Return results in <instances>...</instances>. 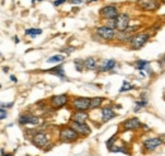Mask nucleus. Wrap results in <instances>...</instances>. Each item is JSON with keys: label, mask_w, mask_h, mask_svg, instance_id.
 <instances>
[{"label": "nucleus", "mask_w": 165, "mask_h": 156, "mask_svg": "<svg viewBox=\"0 0 165 156\" xmlns=\"http://www.w3.org/2000/svg\"><path fill=\"white\" fill-rule=\"evenodd\" d=\"M104 25H107V27H109V28L116 29V27H117V20H116V18H113V19H105V24H104Z\"/></svg>", "instance_id": "27"}, {"label": "nucleus", "mask_w": 165, "mask_h": 156, "mask_svg": "<svg viewBox=\"0 0 165 156\" xmlns=\"http://www.w3.org/2000/svg\"><path fill=\"white\" fill-rule=\"evenodd\" d=\"M14 41H15V43H19V38H18V37H17V36H15V37H14Z\"/></svg>", "instance_id": "40"}, {"label": "nucleus", "mask_w": 165, "mask_h": 156, "mask_svg": "<svg viewBox=\"0 0 165 156\" xmlns=\"http://www.w3.org/2000/svg\"><path fill=\"white\" fill-rule=\"evenodd\" d=\"M61 142H74L79 138V133L74 129L71 126L69 127H64L60 129V135H58Z\"/></svg>", "instance_id": "2"}, {"label": "nucleus", "mask_w": 165, "mask_h": 156, "mask_svg": "<svg viewBox=\"0 0 165 156\" xmlns=\"http://www.w3.org/2000/svg\"><path fill=\"white\" fill-rule=\"evenodd\" d=\"M0 88H1V85H0Z\"/></svg>", "instance_id": "46"}, {"label": "nucleus", "mask_w": 165, "mask_h": 156, "mask_svg": "<svg viewBox=\"0 0 165 156\" xmlns=\"http://www.w3.org/2000/svg\"><path fill=\"white\" fill-rule=\"evenodd\" d=\"M84 66H85V69L89 70V71H94V70L98 69V61H97L95 57L89 56V57H87L84 60Z\"/></svg>", "instance_id": "19"}, {"label": "nucleus", "mask_w": 165, "mask_h": 156, "mask_svg": "<svg viewBox=\"0 0 165 156\" xmlns=\"http://www.w3.org/2000/svg\"><path fill=\"white\" fill-rule=\"evenodd\" d=\"M24 34L25 36H29V37L34 38V37L40 36V34H42V29L41 28H28V29L24 31Z\"/></svg>", "instance_id": "23"}, {"label": "nucleus", "mask_w": 165, "mask_h": 156, "mask_svg": "<svg viewBox=\"0 0 165 156\" xmlns=\"http://www.w3.org/2000/svg\"><path fill=\"white\" fill-rule=\"evenodd\" d=\"M132 89H135V85L129 84V81H127V80H123V83H122V88L119 89V93L129 92V90H132Z\"/></svg>", "instance_id": "25"}, {"label": "nucleus", "mask_w": 165, "mask_h": 156, "mask_svg": "<svg viewBox=\"0 0 165 156\" xmlns=\"http://www.w3.org/2000/svg\"><path fill=\"white\" fill-rule=\"evenodd\" d=\"M88 118H89V114H88L87 110H76V112H74L71 121L78 122V123H87Z\"/></svg>", "instance_id": "17"}, {"label": "nucleus", "mask_w": 165, "mask_h": 156, "mask_svg": "<svg viewBox=\"0 0 165 156\" xmlns=\"http://www.w3.org/2000/svg\"><path fill=\"white\" fill-rule=\"evenodd\" d=\"M150 36L149 32H140V33H135L133 36H132L131 41H129V48L131 50H140L144 46L146 45L147 42L150 41Z\"/></svg>", "instance_id": "1"}, {"label": "nucleus", "mask_w": 165, "mask_h": 156, "mask_svg": "<svg viewBox=\"0 0 165 156\" xmlns=\"http://www.w3.org/2000/svg\"><path fill=\"white\" fill-rule=\"evenodd\" d=\"M74 50H75L74 47H67V48H64V50H62V52H64V54L70 55V54H71V52L74 51Z\"/></svg>", "instance_id": "35"}, {"label": "nucleus", "mask_w": 165, "mask_h": 156, "mask_svg": "<svg viewBox=\"0 0 165 156\" xmlns=\"http://www.w3.org/2000/svg\"><path fill=\"white\" fill-rule=\"evenodd\" d=\"M141 126H142V122L136 117H132L122 122V128L125 131H135V129L141 128Z\"/></svg>", "instance_id": "10"}, {"label": "nucleus", "mask_w": 165, "mask_h": 156, "mask_svg": "<svg viewBox=\"0 0 165 156\" xmlns=\"http://www.w3.org/2000/svg\"><path fill=\"white\" fill-rule=\"evenodd\" d=\"M119 14L118 11V8L113 4H109V5H105L103 7L101 10H99V15H101L102 19H113V18H117Z\"/></svg>", "instance_id": "5"}, {"label": "nucleus", "mask_w": 165, "mask_h": 156, "mask_svg": "<svg viewBox=\"0 0 165 156\" xmlns=\"http://www.w3.org/2000/svg\"><path fill=\"white\" fill-rule=\"evenodd\" d=\"M141 127H142L144 129H146V131H147V129H150V127H149V126H147V125H142V126H141Z\"/></svg>", "instance_id": "38"}, {"label": "nucleus", "mask_w": 165, "mask_h": 156, "mask_svg": "<svg viewBox=\"0 0 165 156\" xmlns=\"http://www.w3.org/2000/svg\"><path fill=\"white\" fill-rule=\"evenodd\" d=\"M18 122L20 125H32V126H37L41 123V119L38 117L33 116V114H29V113H25V114H22L19 117Z\"/></svg>", "instance_id": "13"}, {"label": "nucleus", "mask_w": 165, "mask_h": 156, "mask_svg": "<svg viewBox=\"0 0 165 156\" xmlns=\"http://www.w3.org/2000/svg\"><path fill=\"white\" fill-rule=\"evenodd\" d=\"M160 3H163V4H165V0H159Z\"/></svg>", "instance_id": "44"}, {"label": "nucleus", "mask_w": 165, "mask_h": 156, "mask_svg": "<svg viewBox=\"0 0 165 156\" xmlns=\"http://www.w3.org/2000/svg\"><path fill=\"white\" fill-rule=\"evenodd\" d=\"M117 20V31H126L129 27V23H131V17L127 13H119L118 17L116 18Z\"/></svg>", "instance_id": "9"}, {"label": "nucleus", "mask_w": 165, "mask_h": 156, "mask_svg": "<svg viewBox=\"0 0 165 156\" xmlns=\"http://www.w3.org/2000/svg\"><path fill=\"white\" fill-rule=\"evenodd\" d=\"M3 70H4V71H5V72H7V71H8V70H9V67H8V66H5V67H4V69H3Z\"/></svg>", "instance_id": "42"}, {"label": "nucleus", "mask_w": 165, "mask_h": 156, "mask_svg": "<svg viewBox=\"0 0 165 156\" xmlns=\"http://www.w3.org/2000/svg\"><path fill=\"white\" fill-rule=\"evenodd\" d=\"M7 117H8L7 109H5V108H1V107H0V121H1V119H5Z\"/></svg>", "instance_id": "29"}, {"label": "nucleus", "mask_w": 165, "mask_h": 156, "mask_svg": "<svg viewBox=\"0 0 165 156\" xmlns=\"http://www.w3.org/2000/svg\"><path fill=\"white\" fill-rule=\"evenodd\" d=\"M36 1H45V0H32V3H36Z\"/></svg>", "instance_id": "43"}, {"label": "nucleus", "mask_w": 165, "mask_h": 156, "mask_svg": "<svg viewBox=\"0 0 165 156\" xmlns=\"http://www.w3.org/2000/svg\"><path fill=\"white\" fill-rule=\"evenodd\" d=\"M48 142H50V138L46 132H37L32 137V143L36 147H38V149H45L48 145Z\"/></svg>", "instance_id": "8"}, {"label": "nucleus", "mask_w": 165, "mask_h": 156, "mask_svg": "<svg viewBox=\"0 0 165 156\" xmlns=\"http://www.w3.org/2000/svg\"><path fill=\"white\" fill-rule=\"evenodd\" d=\"M74 65H75L76 71H79V72H82V71H84V69H85V66H84V60L76 58V60L74 61Z\"/></svg>", "instance_id": "26"}, {"label": "nucleus", "mask_w": 165, "mask_h": 156, "mask_svg": "<svg viewBox=\"0 0 165 156\" xmlns=\"http://www.w3.org/2000/svg\"><path fill=\"white\" fill-rule=\"evenodd\" d=\"M70 126H71V127L78 132L79 136H82V137L89 136L90 132H92V129H90V127L87 125V123H78V122H74V121H71Z\"/></svg>", "instance_id": "11"}, {"label": "nucleus", "mask_w": 165, "mask_h": 156, "mask_svg": "<svg viewBox=\"0 0 165 156\" xmlns=\"http://www.w3.org/2000/svg\"><path fill=\"white\" fill-rule=\"evenodd\" d=\"M45 71H46L47 74H51V75L57 76V78L62 79V80H67L66 75H65V70H64L62 64H58L57 66L52 67V69H48V70H45Z\"/></svg>", "instance_id": "16"}, {"label": "nucleus", "mask_w": 165, "mask_h": 156, "mask_svg": "<svg viewBox=\"0 0 165 156\" xmlns=\"http://www.w3.org/2000/svg\"><path fill=\"white\" fill-rule=\"evenodd\" d=\"M65 3H67V0H55V1H52V4H54V7H60Z\"/></svg>", "instance_id": "32"}, {"label": "nucleus", "mask_w": 165, "mask_h": 156, "mask_svg": "<svg viewBox=\"0 0 165 156\" xmlns=\"http://www.w3.org/2000/svg\"><path fill=\"white\" fill-rule=\"evenodd\" d=\"M136 5L142 11H156L160 8V1L159 0H138Z\"/></svg>", "instance_id": "4"}, {"label": "nucleus", "mask_w": 165, "mask_h": 156, "mask_svg": "<svg viewBox=\"0 0 165 156\" xmlns=\"http://www.w3.org/2000/svg\"><path fill=\"white\" fill-rule=\"evenodd\" d=\"M147 66H150V61H146V60H137L136 64H135V69L138 70V71L145 70Z\"/></svg>", "instance_id": "24"}, {"label": "nucleus", "mask_w": 165, "mask_h": 156, "mask_svg": "<svg viewBox=\"0 0 165 156\" xmlns=\"http://www.w3.org/2000/svg\"><path fill=\"white\" fill-rule=\"evenodd\" d=\"M164 99H165V93H164Z\"/></svg>", "instance_id": "45"}, {"label": "nucleus", "mask_w": 165, "mask_h": 156, "mask_svg": "<svg viewBox=\"0 0 165 156\" xmlns=\"http://www.w3.org/2000/svg\"><path fill=\"white\" fill-rule=\"evenodd\" d=\"M64 60H65V56L64 55H54V56H51V57L47 58L46 62L47 64H56V65H58V64H62Z\"/></svg>", "instance_id": "22"}, {"label": "nucleus", "mask_w": 165, "mask_h": 156, "mask_svg": "<svg viewBox=\"0 0 165 156\" xmlns=\"http://www.w3.org/2000/svg\"><path fill=\"white\" fill-rule=\"evenodd\" d=\"M71 107L75 110L90 109V98H87V96H75L71 102Z\"/></svg>", "instance_id": "6"}, {"label": "nucleus", "mask_w": 165, "mask_h": 156, "mask_svg": "<svg viewBox=\"0 0 165 156\" xmlns=\"http://www.w3.org/2000/svg\"><path fill=\"white\" fill-rule=\"evenodd\" d=\"M159 138H160L161 142L165 145V133H160V135H159Z\"/></svg>", "instance_id": "36"}, {"label": "nucleus", "mask_w": 165, "mask_h": 156, "mask_svg": "<svg viewBox=\"0 0 165 156\" xmlns=\"http://www.w3.org/2000/svg\"><path fill=\"white\" fill-rule=\"evenodd\" d=\"M132 36H133V34L127 33L126 31H117L116 32V38H114V40L119 41V42H129Z\"/></svg>", "instance_id": "20"}, {"label": "nucleus", "mask_w": 165, "mask_h": 156, "mask_svg": "<svg viewBox=\"0 0 165 156\" xmlns=\"http://www.w3.org/2000/svg\"><path fill=\"white\" fill-rule=\"evenodd\" d=\"M13 104H14V103H0V107H1V108H5V109H7V108L13 107Z\"/></svg>", "instance_id": "34"}, {"label": "nucleus", "mask_w": 165, "mask_h": 156, "mask_svg": "<svg viewBox=\"0 0 165 156\" xmlns=\"http://www.w3.org/2000/svg\"><path fill=\"white\" fill-rule=\"evenodd\" d=\"M116 66H117V61L114 58H109V60H103L98 65V69L97 70L99 72H107V71H112Z\"/></svg>", "instance_id": "14"}, {"label": "nucleus", "mask_w": 165, "mask_h": 156, "mask_svg": "<svg viewBox=\"0 0 165 156\" xmlns=\"http://www.w3.org/2000/svg\"><path fill=\"white\" fill-rule=\"evenodd\" d=\"M161 143L163 142H161V140L159 137H149V138H146V140H144L142 146L146 151H154Z\"/></svg>", "instance_id": "12"}, {"label": "nucleus", "mask_w": 165, "mask_h": 156, "mask_svg": "<svg viewBox=\"0 0 165 156\" xmlns=\"http://www.w3.org/2000/svg\"><path fill=\"white\" fill-rule=\"evenodd\" d=\"M149 105V98H147V92H142L140 94L138 100L135 102V108L133 112H138L141 108H146Z\"/></svg>", "instance_id": "15"}, {"label": "nucleus", "mask_w": 165, "mask_h": 156, "mask_svg": "<svg viewBox=\"0 0 165 156\" xmlns=\"http://www.w3.org/2000/svg\"><path fill=\"white\" fill-rule=\"evenodd\" d=\"M50 105H51L54 109H60V108L65 107V105L69 103V96L66 94H58V95H54L50 98Z\"/></svg>", "instance_id": "7"}, {"label": "nucleus", "mask_w": 165, "mask_h": 156, "mask_svg": "<svg viewBox=\"0 0 165 156\" xmlns=\"http://www.w3.org/2000/svg\"><path fill=\"white\" fill-rule=\"evenodd\" d=\"M102 122L103 123H105V122H109L111 119H113L114 117L117 116V113L114 112L113 109H112L111 107H104L102 109Z\"/></svg>", "instance_id": "18"}, {"label": "nucleus", "mask_w": 165, "mask_h": 156, "mask_svg": "<svg viewBox=\"0 0 165 156\" xmlns=\"http://www.w3.org/2000/svg\"><path fill=\"white\" fill-rule=\"evenodd\" d=\"M10 80L13 81V83H17V81H18V79H17L14 75H10Z\"/></svg>", "instance_id": "37"}, {"label": "nucleus", "mask_w": 165, "mask_h": 156, "mask_svg": "<svg viewBox=\"0 0 165 156\" xmlns=\"http://www.w3.org/2000/svg\"><path fill=\"white\" fill-rule=\"evenodd\" d=\"M95 1H99V0H88V3H95Z\"/></svg>", "instance_id": "41"}, {"label": "nucleus", "mask_w": 165, "mask_h": 156, "mask_svg": "<svg viewBox=\"0 0 165 156\" xmlns=\"http://www.w3.org/2000/svg\"><path fill=\"white\" fill-rule=\"evenodd\" d=\"M116 29L109 28L107 25H101V27H97L95 28V33L99 38L104 41H113L116 38Z\"/></svg>", "instance_id": "3"}, {"label": "nucleus", "mask_w": 165, "mask_h": 156, "mask_svg": "<svg viewBox=\"0 0 165 156\" xmlns=\"http://www.w3.org/2000/svg\"><path fill=\"white\" fill-rule=\"evenodd\" d=\"M137 29H140V25H129V27L126 29V32L127 33H131V34H133L135 32L137 31Z\"/></svg>", "instance_id": "28"}, {"label": "nucleus", "mask_w": 165, "mask_h": 156, "mask_svg": "<svg viewBox=\"0 0 165 156\" xmlns=\"http://www.w3.org/2000/svg\"><path fill=\"white\" fill-rule=\"evenodd\" d=\"M116 137H117V135H113V136H112L109 140L107 141V147L108 149H111L112 146H113V143H114V140H116Z\"/></svg>", "instance_id": "30"}, {"label": "nucleus", "mask_w": 165, "mask_h": 156, "mask_svg": "<svg viewBox=\"0 0 165 156\" xmlns=\"http://www.w3.org/2000/svg\"><path fill=\"white\" fill-rule=\"evenodd\" d=\"M104 102V98L102 96H94V98H90V109H97L103 104Z\"/></svg>", "instance_id": "21"}, {"label": "nucleus", "mask_w": 165, "mask_h": 156, "mask_svg": "<svg viewBox=\"0 0 165 156\" xmlns=\"http://www.w3.org/2000/svg\"><path fill=\"white\" fill-rule=\"evenodd\" d=\"M85 1H88V0H67V3H70L71 5H80Z\"/></svg>", "instance_id": "31"}, {"label": "nucleus", "mask_w": 165, "mask_h": 156, "mask_svg": "<svg viewBox=\"0 0 165 156\" xmlns=\"http://www.w3.org/2000/svg\"><path fill=\"white\" fill-rule=\"evenodd\" d=\"M159 65H160V67L163 70H165V54L163 55V57L160 58V60H159Z\"/></svg>", "instance_id": "33"}, {"label": "nucleus", "mask_w": 165, "mask_h": 156, "mask_svg": "<svg viewBox=\"0 0 165 156\" xmlns=\"http://www.w3.org/2000/svg\"><path fill=\"white\" fill-rule=\"evenodd\" d=\"M1 156H13V155H7V154L4 152V150H1Z\"/></svg>", "instance_id": "39"}]
</instances>
